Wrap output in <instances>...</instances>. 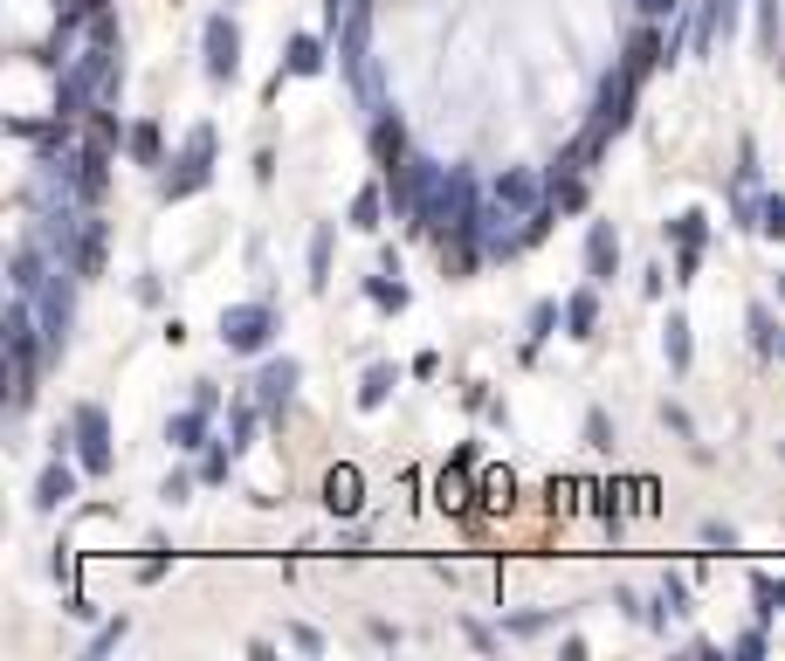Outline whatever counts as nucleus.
<instances>
[{
    "instance_id": "f257e3e1",
    "label": "nucleus",
    "mask_w": 785,
    "mask_h": 661,
    "mask_svg": "<svg viewBox=\"0 0 785 661\" xmlns=\"http://www.w3.org/2000/svg\"><path fill=\"white\" fill-rule=\"evenodd\" d=\"M234 69V29H214V76Z\"/></svg>"
},
{
    "instance_id": "f03ea898",
    "label": "nucleus",
    "mask_w": 785,
    "mask_h": 661,
    "mask_svg": "<svg viewBox=\"0 0 785 661\" xmlns=\"http://www.w3.org/2000/svg\"><path fill=\"white\" fill-rule=\"evenodd\" d=\"M641 8H648V14H662V8H668V0H641Z\"/></svg>"
}]
</instances>
